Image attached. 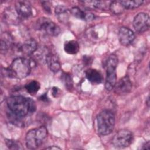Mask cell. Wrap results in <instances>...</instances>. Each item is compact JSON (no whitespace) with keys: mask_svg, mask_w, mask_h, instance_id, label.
Instances as JSON below:
<instances>
[{"mask_svg":"<svg viewBox=\"0 0 150 150\" xmlns=\"http://www.w3.org/2000/svg\"><path fill=\"white\" fill-rule=\"evenodd\" d=\"M46 149H60V148L58 147V146H56L55 145H53V146H48V147H46Z\"/></svg>","mask_w":150,"mask_h":150,"instance_id":"obj_32","label":"cell"},{"mask_svg":"<svg viewBox=\"0 0 150 150\" xmlns=\"http://www.w3.org/2000/svg\"><path fill=\"white\" fill-rule=\"evenodd\" d=\"M141 149H150V143H149V141H147L146 142H145L142 145V147L141 148Z\"/></svg>","mask_w":150,"mask_h":150,"instance_id":"obj_30","label":"cell"},{"mask_svg":"<svg viewBox=\"0 0 150 150\" xmlns=\"http://www.w3.org/2000/svg\"><path fill=\"white\" fill-rule=\"evenodd\" d=\"M70 13L75 17L87 21H92L94 18V15L87 11H83L79 7H73L70 11Z\"/></svg>","mask_w":150,"mask_h":150,"instance_id":"obj_14","label":"cell"},{"mask_svg":"<svg viewBox=\"0 0 150 150\" xmlns=\"http://www.w3.org/2000/svg\"><path fill=\"white\" fill-rule=\"evenodd\" d=\"M37 28L39 30L44 32L46 34L56 36L60 33V27L50 19L46 18H40L36 22Z\"/></svg>","mask_w":150,"mask_h":150,"instance_id":"obj_6","label":"cell"},{"mask_svg":"<svg viewBox=\"0 0 150 150\" xmlns=\"http://www.w3.org/2000/svg\"><path fill=\"white\" fill-rule=\"evenodd\" d=\"M62 80L64 85V86L66 87V88L69 90H70L73 88V82L72 78L71 76L66 73H63L62 76Z\"/></svg>","mask_w":150,"mask_h":150,"instance_id":"obj_25","label":"cell"},{"mask_svg":"<svg viewBox=\"0 0 150 150\" xmlns=\"http://www.w3.org/2000/svg\"><path fill=\"white\" fill-rule=\"evenodd\" d=\"M118 64V58L112 54L109 56L106 61V78L105 82V88L110 91L114 88L117 82L116 68Z\"/></svg>","mask_w":150,"mask_h":150,"instance_id":"obj_5","label":"cell"},{"mask_svg":"<svg viewBox=\"0 0 150 150\" xmlns=\"http://www.w3.org/2000/svg\"><path fill=\"white\" fill-rule=\"evenodd\" d=\"M83 62H84V63H86V64H90V62H92V59H91V57H87V56H84V57H83Z\"/></svg>","mask_w":150,"mask_h":150,"instance_id":"obj_29","label":"cell"},{"mask_svg":"<svg viewBox=\"0 0 150 150\" xmlns=\"http://www.w3.org/2000/svg\"><path fill=\"white\" fill-rule=\"evenodd\" d=\"M114 92L117 94L125 95L129 93L132 88V83L128 76H125L116 82L114 86Z\"/></svg>","mask_w":150,"mask_h":150,"instance_id":"obj_9","label":"cell"},{"mask_svg":"<svg viewBox=\"0 0 150 150\" xmlns=\"http://www.w3.org/2000/svg\"><path fill=\"white\" fill-rule=\"evenodd\" d=\"M37 49V42L33 39L26 40L19 47V50L23 54L27 55L33 54Z\"/></svg>","mask_w":150,"mask_h":150,"instance_id":"obj_15","label":"cell"},{"mask_svg":"<svg viewBox=\"0 0 150 150\" xmlns=\"http://www.w3.org/2000/svg\"><path fill=\"white\" fill-rule=\"evenodd\" d=\"M8 118H9V121L12 123H13L16 125L20 126V127H22L24 125V123H25L24 119L25 118V117L18 115L9 111L8 112Z\"/></svg>","mask_w":150,"mask_h":150,"instance_id":"obj_20","label":"cell"},{"mask_svg":"<svg viewBox=\"0 0 150 150\" xmlns=\"http://www.w3.org/2000/svg\"><path fill=\"white\" fill-rule=\"evenodd\" d=\"M42 6H43L44 10L48 13H50L51 11V8H50V5L51 4L49 1H42L41 2Z\"/></svg>","mask_w":150,"mask_h":150,"instance_id":"obj_27","label":"cell"},{"mask_svg":"<svg viewBox=\"0 0 150 150\" xmlns=\"http://www.w3.org/2000/svg\"><path fill=\"white\" fill-rule=\"evenodd\" d=\"M133 140L132 132L126 129H121L118 131L113 137L112 139V144L119 148L128 146Z\"/></svg>","mask_w":150,"mask_h":150,"instance_id":"obj_7","label":"cell"},{"mask_svg":"<svg viewBox=\"0 0 150 150\" xmlns=\"http://www.w3.org/2000/svg\"><path fill=\"white\" fill-rule=\"evenodd\" d=\"M40 87L39 83L36 80H32L25 86V89L30 94H36L40 89Z\"/></svg>","mask_w":150,"mask_h":150,"instance_id":"obj_22","label":"cell"},{"mask_svg":"<svg viewBox=\"0 0 150 150\" xmlns=\"http://www.w3.org/2000/svg\"><path fill=\"white\" fill-rule=\"evenodd\" d=\"M31 61L25 57L14 59L8 69H5V75L11 78L22 79L27 77L31 70Z\"/></svg>","mask_w":150,"mask_h":150,"instance_id":"obj_2","label":"cell"},{"mask_svg":"<svg viewBox=\"0 0 150 150\" xmlns=\"http://www.w3.org/2000/svg\"><path fill=\"white\" fill-rule=\"evenodd\" d=\"M109 8L112 13L116 15L121 13L124 9V8L121 3V1H114L111 2L110 4Z\"/></svg>","mask_w":150,"mask_h":150,"instance_id":"obj_24","label":"cell"},{"mask_svg":"<svg viewBox=\"0 0 150 150\" xmlns=\"http://www.w3.org/2000/svg\"><path fill=\"white\" fill-rule=\"evenodd\" d=\"M83 5L89 8L98 9H105L107 8V5H104L105 2L97 1H81Z\"/></svg>","mask_w":150,"mask_h":150,"instance_id":"obj_19","label":"cell"},{"mask_svg":"<svg viewBox=\"0 0 150 150\" xmlns=\"http://www.w3.org/2000/svg\"><path fill=\"white\" fill-rule=\"evenodd\" d=\"M5 142H6V146L8 147L9 149H23L20 142L12 140V139H6Z\"/></svg>","mask_w":150,"mask_h":150,"instance_id":"obj_26","label":"cell"},{"mask_svg":"<svg viewBox=\"0 0 150 150\" xmlns=\"http://www.w3.org/2000/svg\"><path fill=\"white\" fill-rule=\"evenodd\" d=\"M17 16H19L18 15L16 11L15 12L11 9H8L4 12V21H5L7 23H9L10 24H13L14 23H15V21L18 19Z\"/></svg>","mask_w":150,"mask_h":150,"instance_id":"obj_21","label":"cell"},{"mask_svg":"<svg viewBox=\"0 0 150 150\" xmlns=\"http://www.w3.org/2000/svg\"><path fill=\"white\" fill-rule=\"evenodd\" d=\"M97 130L100 134L107 135L111 134L115 125V116L108 110L101 111L97 117Z\"/></svg>","mask_w":150,"mask_h":150,"instance_id":"obj_3","label":"cell"},{"mask_svg":"<svg viewBox=\"0 0 150 150\" xmlns=\"http://www.w3.org/2000/svg\"><path fill=\"white\" fill-rule=\"evenodd\" d=\"M64 50L67 54H75L79 50V45L74 40L66 41L64 44Z\"/></svg>","mask_w":150,"mask_h":150,"instance_id":"obj_18","label":"cell"},{"mask_svg":"<svg viewBox=\"0 0 150 150\" xmlns=\"http://www.w3.org/2000/svg\"><path fill=\"white\" fill-rule=\"evenodd\" d=\"M13 39L11 35L7 32L2 33L1 38V51L6 52L8 49L12 46Z\"/></svg>","mask_w":150,"mask_h":150,"instance_id":"obj_17","label":"cell"},{"mask_svg":"<svg viewBox=\"0 0 150 150\" xmlns=\"http://www.w3.org/2000/svg\"><path fill=\"white\" fill-rule=\"evenodd\" d=\"M45 61L50 70L53 72H57L60 70V63L59 57L55 54L48 52L46 55Z\"/></svg>","mask_w":150,"mask_h":150,"instance_id":"obj_12","label":"cell"},{"mask_svg":"<svg viewBox=\"0 0 150 150\" xmlns=\"http://www.w3.org/2000/svg\"><path fill=\"white\" fill-rule=\"evenodd\" d=\"M40 100H41L42 101H47L48 100V98L46 96V94H44L43 95H42L40 97H39Z\"/></svg>","mask_w":150,"mask_h":150,"instance_id":"obj_31","label":"cell"},{"mask_svg":"<svg viewBox=\"0 0 150 150\" xmlns=\"http://www.w3.org/2000/svg\"><path fill=\"white\" fill-rule=\"evenodd\" d=\"M149 25V16L147 13L144 12L138 13L133 20V26L135 30L139 33L148 30Z\"/></svg>","mask_w":150,"mask_h":150,"instance_id":"obj_8","label":"cell"},{"mask_svg":"<svg viewBox=\"0 0 150 150\" xmlns=\"http://www.w3.org/2000/svg\"><path fill=\"white\" fill-rule=\"evenodd\" d=\"M47 135V129L45 126L29 130L26 135L25 142L28 149H35L39 148Z\"/></svg>","mask_w":150,"mask_h":150,"instance_id":"obj_4","label":"cell"},{"mask_svg":"<svg viewBox=\"0 0 150 150\" xmlns=\"http://www.w3.org/2000/svg\"><path fill=\"white\" fill-rule=\"evenodd\" d=\"M15 11L18 15L22 18H29L32 13L30 5L26 1H17L15 4Z\"/></svg>","mask_w":150,"mask_h":150,"instance_id":"obj_11","label":"cell"},{"mask_svg":"<svg viewBox=\"0 0 150 150\" xmlns=\"http://www.w3.org/2000/svg\"><path fill=\"white\" fill-rule=\"evenodd\" d=\"M52 95L54 97H57L59 95V93H60V90L59 89L56 87H53V88H52Z\"/></svg>","mask_w":150,"mask_h":150,"instance_id":"obj_28","label":"cell"},{"mask_svg":"<svg viewBox=\"0 0 150 150\" xmlns=\"http://www.w3.org/2000/svg\"><path fill=\"white\" fill-rule=\"evenodd\" d=\"M146 104H147V105H148V106H149V97H148L147 98V101H146Z\"/></svg>","mask_w":150,"mask_h":150,"instance_id":"obj_33","label":"cell"},{"mask_svg":"<svg viewBox=\"0 0 150 150\" xmlns=\"http://www.w3.org/2000/svg\"><path fill=\"white\" fill-rule=\"evenodd\" d=\"M54 12L57 19L60 22L66 23L69 21L70 11L64 6H56L54 9Z\"/></svg>","mask_w":150,"mask_h":150,"instance_id":"obj_13","label":"cell"},{"mask_svg":"<svg viewBox=\"0 0 150 150\" xmlns=\"http://www.w3.org/2000/svg\"><path fill=\"white\" fill-rule=\"evenodd\" d=\"M87 80L93 84H98L102 82L103 77L99 71L94 69H88L85 71Z\"/></svg>","mask_w":150,"mask_h":150,"instance_id":"obj_16","label":"cell"},{"mask_svg":"<svg viewBox=\"0 0 150 150\" xmlns=\"http://www.w3.org/2000/svg\"><path fill=\"white\" fill-rule=\"evenodd\" d=\"M10 111L22 117H27L36 111V104L33 100L22 96H12L6 100Z\"/></svg>","mask_w":150,"mask_h":150,"instance_id":"obj_1","label":"cell"},{"mask_svg":"<svg viewBox=\"0 0 150 150\" xmlns=\"http://www.w3.org/2000/svg\"><path fill=\"white\" fill-rule=\"evenodd\" d=\"M135 35L132 30L126 27H122L118 32V39L123 46L129 45L134 40Z\"/></svg>","mask_w":150,"mask_h":150,"instance_id":"obj_10","label":"cell"},{"mask_svg":"<svg viewBox=\"0 0 150 150\" xmlns=\"http://www.w3.org/2000/svg\"><path fill=\"white\" fill-rule=\"evenodd\" d=\"M124 9H133L140 6L144 1L137 0V1H120Z\"/></svg>","mask_w":150,"mask_h":150,"instance_id":"obj_23","label":"cell"}]
</instances>
